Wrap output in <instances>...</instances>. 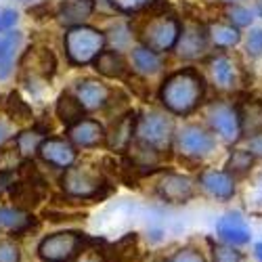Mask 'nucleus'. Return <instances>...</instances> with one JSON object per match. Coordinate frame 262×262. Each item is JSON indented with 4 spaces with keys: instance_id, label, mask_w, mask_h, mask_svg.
<instances>
[{
    "instance_id": "43",
    "label": "nucleus",
    "mask_w": 262,
    "mask_h": 262,
    "mask_svg": "<svg viewBox=\"0 0 262 262\" xmlns=\"http://www.w3.org/2000/svg\"><path fill=\"white\" fill-rule=\"evenodd\" d=\"M221 5H235V3H248V0H218Z\"/></svg>"
},
{
    "instance_id": "26",
    "label": "nucleus",
    "mask_w": 262,
    "mask_h": 262,
    "mask_svg": "<svg viewBox=\"0 0 262 262\" xmlns=\"http://www.w3.org/2000/svg\"><path fill=\"white\" fill-rule=\"evenodd\" d=\"M21 59L32 61L30 68H24V70H30L32 76H40L45 80H51L57 72V59H55L51 49H28Z\"/></svg>"
},
{
    "instance_id": "16",
    "label": "nucleus",
    "mask_w": 262,
    "mask_h": 262,
    "mask_svg": "<svg viewBox=\"0 0 262 262\" xmlns=\"http://www.w3.org/2000/svg\"><path fill=\"white\" fill-rule=\"evenodd\" d=\"M38 156L51 168L68 170V168H72L76 164L78 151H76V145L68 137L65 139L63 137H47L45 141H42L40 149H38Z\"/></svg>"
},
{
    "instance_id": "27",
    "label": "nucleus",
    "mask_w": 262,
    "mask_h": 262,
    "mask_svg": "<svg viewBox=\"0 0 262 262\" xmlns=\"http://www.w3.org/2000/svg\"><path fill=\"white\" fill-rule=\"evenodd\" d=\"M55 114L65 124V128H70V126H74V124H78L80 120L86 118V109L82 107V103L76 95L61 93L59 99H57V105H55Z\"/></svg>"
},
{
    "instance_id": "40",
    "label": "nucleus",
    "mask_w": 262,
    "mask_h": 262,
    "mask_svg": "<svg viewBox=\"0 0 262 262\" xmlns=\"http://www.w3.org/2000/svg\"><path fill=\"white\" fill-rule=\"evenodd\" d=\"M9 135H11V128H9L3 120H0V145H3V143L9 139Z\"/></svg>"
},
{
    "instance_id": "25",
    "label": "nucleus",
    "mask_w": 262,
    "mask_h": 262,
    "mask_svg": "<svg viewBox=\"0 0 262 262\" xmlns=\"http://www.w3.org/2000/svg\"><path fill=\"white\" fill-rule=\"evenodd\" d=\"M21 42H24V34L15 30L3 34V38H0V82L7 80L13 74L15 57H17Z\"/></svg>"
},
{
    "instance_id": "21",
    "label": "nucleus",
    "mask_w": 262,
    "mask_h": 262,
    "mask_svg": "<svg viewBox=\"0 0 262 262\" xmlns=\"http://www.w3.org/2000/svg\"><path fill=\"white\" fill-rule=\"evenodd\" d=\"M68 139L82 149H93L103 143H107V130L99 120L84 118L78 124L68 128Z\"/></svg>"
},
{
    "instance_id": "11",
    "label": "nucleus",
    "mask_w": 262,
    "mask_h": 262,
    "mask_svg": "<svg viewBox=\"0 0 262 262\" xmlns=\"http://www.w3.org/2000/svg\"><path fill=\"white\" fill-rule=\"evenodd\" d=\"M86 237L78 231H59L47 235L38 246V256L45 262H72L80 256Z\"/></svg>"
},
{
    "instance_id": "5",
    "label": "nucleus",
    "mask_w": 262,
    "mask_h": 262,
    "mask_svg": "<svg viewBox=\"0 0 262 262\" xmlns=\"http://www.w3.org/2000/svg\"><path fill=\"white\" fill-rule=\"evenodd\" d=\"M202 120L212 128V133L221 139L225 147L244 143L242 120H239V112L233 97L214 95L202 109Z\"/></svg>"
},
{
    "instance_id": "30",
    "label": "nucleus",
    "mask_w": 262,
    "mask_h": 262,
    "mask_svg": "<svg viewBox=\"0 0 262 262\" xmlns=\"http://www.w3.org/2000/svg\"><path fill=\"white\" fill-rule=\"evenodd\" d=\"M34 216L28 214V210H21L17 206L7 208L3 206L0 208V229L11 231V233H24L32 227Z\"/></svg>"
},
{
    "instance_id": "36",
    "label": "nucleus",
    "mask_w": 262,
    "mask_h": 262,
    "mask_svg": "<svg viewBox=\"0 0 262 262\" xmlns=\"http://www.w3.org/2000/svg\"><path fill=\"white\" fill-rule=\"evenodd\" d=\"M166 262H208V260L202 254V250L193 248V246H185V248L174 252Z\"/></svg>"
},
{
    "instance_id": "17",
    "label": "nucleus",
    "mask_w": 262,
    "mask_h": 262,
    "mask_svg": "<svg viewBox=\"0 0 262 262\" xmlns=\"http://www.w3.org/2000/svg\"><path fill=\"white\" fill-rule=\"evenodd\" d=\"M137 122L139 114L133 109H126L124 114H120L112 126V130L107 133V147L116 151V154H126L137 139Z\"/></svg>"
},
{
    "instance_id": "2",
    "label": "nucleus",
    "mask_w": 262,
    "mask_h": 262,
    "mask_svg": "<svg viewBox=\"0 0 262 262\" xmlns=\"http://www.w3.org/2000/svg\"><path fill=\"white\" fill-rule=\"evenodd\" d=\"M202 70L214 95L235 97L252 86L248 84V61L235 51H212L204 59Z\"/></svg>"
},
{
    "instance_id": "7",
    "label": "nucleus",
    "mask_w": 262,
    "mask_h": 262,
    "mask_svg": "<svg viewBox=\"0 0 262 262\" xmlns=\"http://www.w3.org/2000/svg\"><path fill=\"white\" fill-rule=\"evenodd\" d=\"M107 47V36L93 28V26H74L68 28L63 36V49L68 55V61L76 68H84V65L95 63V59L105 51Z\"/></svg>"
},
{
    "instance_id": "34",
    "label": "nucleus",
    "mask_w": 262,
    "mask_h": 262,
    "mask_svg": "<svg viewBox=\"0 0 262 262\" xmlns=\"http://www.w3.org/2000/svg\"><path fill=\"white\" fill-rule=\"evenodd\" d=\"M208 246H210L212 262H244L246 260V254L237 246H231L225 242H214V239H208Z\"/></svg>"
},
{
    "instance_id": "23",
    "label": "nucleus",
    "mask_w": 262,
    "mask_h": 262,
    "mask_svg": "<svg viewBox=\"0 0 262 262\" xmlns=\"http://www.w3.org/2000/svg\"><path fill=\"white\" fill-rule=\"evenodd\" d=\"M97 9V0H61L57 7L59 24L74 28L86 24Z\"/></svg>"
},
{
    "instance_id": "8",
    "label": "nucleus",
    "mask_w": 262,
    "mask_h": 262,
    "mask_svg": "<svg viewBox=\"0 0 262 262\" xmlns=\"http://www.w3.org/2000/svg\"><path fill=\"white\" fill-rule=\"evenodd\" d=\"M210 53H212V45H210V34H208V21H202V19L185 21L174 57L181 63L198 65V63H204V59Z\"/></svg>"
},
{
    "instance_id": "41",
    "label": "nucleus",
    "mask_w": 262,
    "mask_h": 262,
    "mask_svg": "<svg viewBox=\"0 0 262 262\" xmlns=\"http://www.w3.org/2000/svg\"><path fill=\"white\" fill-rule=\"evenodd\" d=\"M252 9H254V13H256V19L262 24V0H252Z\"/></svg>"
},
{
    "instance_id": "9",
    "label": "nucleus",
    "mask_w": 262,
    "mask_h": 262,
    "mask_svg": "<svg viewBox=\"0 0 262 262\" xmlns=\"http://www.w3.org/2000/svg\"><path fill=\"white\" fill-rule=\"evenodd\" d=\"M195 181H198L200 193H204L206 198H210L212 202H218V204L233 202L239 195V185H242V181L233 177L225 166L223 168L206 166L195 174Z\"/></svg>"
},
{
    "instance_id": "31",
    "label": "nucleus",
    "mask_w": 262,
    "mask_h": 262,
    "mask_svg": "<svg viewBox=\"0 0 262 262\" xmlns=\"http://www.w3.org/2000/svg\"><path fill=\"white\" fill-rule=\"evenodd\" d=\"M5 112H7V116H9L13 122H19V124L32 122V120H34V112H32L30 103H28L24 97H21L17 91H11V93L7 95Z\"/></svg>"
},
{
    "instance_id": "45",
    "label": "nucleus",
    "mask_w": 262,
    "mask_h": 262,
    "mask_svg": "<svg viewBox=\"0 0 262 262\" xmlns=\"http://www.w3.org/2000/svg\"><path fill=\"white\" fill-rule=\"evenodd\" d=\"M21 3H28V0H21Z\"/></svg>"
},
{
    "instance_id": "37",
    "label": "nucleus",
    "mask_w": 262,
    "mask_h": 262,
    "mask_svg": "<svg viewBox=\"0 0 262 262\" xmlns=\"http://www.w3.org/2000/svg\"><path fill=\"white\" fill-rule=\"evenodd\" d=\"M19 21V13L15 9H3L0 11V34H7L11 30H15Z\"/></svg>"
},
{
    "instance_id": "22",
    "label": "nucleus",
    "mask_w": 262,
    "mask_h": 262,
    "mask_svg": "<svg viewBox=\"0 0 262 262\" xmlns=\"http://www.w3.org/2000/svg\"><path fill=\"white\" fill-rule=\"evenodd\" d=\"M225 168L237 177L239 181H246L250 179L252 174L260 168V162L258 158L252 154V151L246 147V143H239V145H233V147H227V158H225Z\"/></svg>"
},
{
    "instance_id": "28",
    "label": "nucleus",
    "mask_w": 262,
    "mask_h": 262,
    "mask_svg": "<svg viewBox=\"0 0 262 262\" xmlns=\"http://www.w3.org/2000/svg\"><path fill=\"white\" fill-rule=\"evenodd\" d=\"M244 208L250 212V216H262V164L244 181Z\"/></svg>"
},
{
    "instance_id": "42",
    "label": "nucleus",
    "mask_w": 262,
    "mask_h": 262,
    "mask_svg": "<svg viewBox=\"0 0 262 262\" xmlns=\"http://www.w3.org/2000/svg\"><path fill=\"white\" fill-rule=\"evenodd\" d=\"M254 256L258 262H262V242H256L254 244Z\"/></svg>"
},
{
    "instance_id": "46",
    "label": "nucleus",
    "mask_w": 262,
    "mask_h": 262,
    "mask_svg": "<svg viewBox=\"0 0 262 262\" xmlns=\"http://www.w3.org/2000/svg\"><path fill=\"white\" fill-rule=\"evenodd\" d=\"M216 3H218V0H216Z\"/></svg>"
},
{
    "instance_id": "33",
    "label": "nucleus",
    "mask_w": 262,
    "mask_h": 262,
    "mask_svg": "<svg viewBox=\"0 0 262 262\" xmlns=\"http://www.w3.org/2000/svg\"><path fill=\"white\" fill-rule=\"evenodd\" d=\"M47 137L45 135H40L36 128H30V130H21V133L13 139V143L17 145L19 149V154L24 156L26 160H30L34 154H38V149L42 145V141H45Z\"/></svg>"
},
{
    "instance_id": "1",
    "label": "nucleus",
    "mask_w": 262,
    "mask_h": 262,
    "mask_svg": "<svg viewBox=\"0 0 262 262\" xmlns=\"http://www.w3.org/2000/svg\"><path fill=\"white\" fill-rule=\"evenodd\" d=\"M210 82L204 70L195 63H183L181 68L166 72L158 89L160 107L174 118L189 120L202 114L204 105L212 99Z\"/></svg>"
},
{
    "instance_id": "20",
    "label": "nucleus",
    "mask_w": 262,
    "mask_h": 262,
    "mask_svg": "<svg viewBox=\"0 0 262 262\" xmlns=\"http://www.w3.org/2000/svg\"><path fill=\"white\" fill-rule=\"evenodd\" d=\"M208 34H210L212 51H237V49H242L244 36H246L244 30L235 28L223 17L208 21Z\"/></svg>"
},
{
    "instance_id": "6",
    "label": "nucleus",
    "mask_w": 262,
    "mask_h": 262,
    "mask_svg": "<svg viewBox=\"0 0 262 262\" xmlns=\"http://www.w3.org/2000/svg\"><path fill=\"white\" fill-rule=\"evenodd\" d=\"M177 118L170 116L166 109H147L139 114L137 139L151 145L154 149L170 156L174 151V137H177Z\"/></svg>"
},
{
    "instance_id": "35",
    "label": "nucleus",
    "mask_w": 262,
    "mask_h": 262,
    "mask_svg": "<svg viewBox=\"0 0 262 262\" xmlns=\"http://www.w3.org/2000/svg\"><path fill=\"white\" fill-rule=\"evenodd\" d=\"M107 3L124 15H137L143 11H156L162 0H107Z\"/></svg>"
},
{
    "instance_id": "12",
    "label": "nucleus",
    "mask_w": 262,
    "mask_h": 262,
    "mask_svg": "<svg viewBox=\"0 0 262 262\" xmlns=\"http://www.w3.org/2000/svg\"><path fill=\"white\" fill-rule=\"evenodd\" d=\"M105 187L103 174L91 166H72L63 172L61 177V189L78 200H95L99 198L101 189Z\"/></svg>"
},
{
    "instance_id": "38",
    "label": "nucleus",
    "mask_w": 262,
    "mask_h": 262,
    "mask_svg": "<svg viewBox=\"0 0 262 262\" xmlns=\"http://www.w3.org/2000/svg\"><path fill=\"white\" fill-rule=\"evenodd\" d=\"M21 252L13 242H0V262H19Z\"/></svg>"
},
{
    "instance_id": "4",
    "label": "nucleus",
    "mask_w": 262,
    "mask_h": 262,
    "mask_svg": "<svg viewBox=\"0 0 262 262\" xmlns=\"http://www.w3.org/2000/svg\"><path fill=\"white\" fill-rule=\"evenodd\" d=\"M183 24L185 21L177 13L158 9L143 19V24L137 32V40L162 55H174L183 32Z\"/></svg>"
},
{
    "instance_id": "13",
    "label": "nucleus",
    "mask_w": 262,
    "mask_h": 262,
    "mask_svg": "<svg viewBox=\"0 0 262 262\" xmlns=\"http://www.w3.org/2000/svg\"><path fill=\"white\" fill-rule=\"evenodd\" d=\"M216 239L237 248H244L252 242V227L248 216L242 210H229L216 221Z\"/></svg>"
},
{
    "instance_id": "32",
    "label": "nucleus",
    "mask_w": 262,
    "mask_h": 262,
    "mask_svg": "<svg viewBox=\"0 0 262 262\" xmlns=\"http://www.w3.org/2000/svg\"><path fill=\"white\" fill-rule=\"evenodd\" d=\"M242 55L248 63H256L262 59V24H256L250 30H246Z\"/></svg>"
},
{
    "instance_id": "15",
    "label": "nucleus",
    "mask_w": 262,
    "mask_h": 262,
    "mask_svg": "<svg viewBox=\"0 0 262 262\" xmlns=\"http://www.w3.org/2000/svg\"><path fill=\"white\" fill-rule=\"evenodd\" d=\"M233 101L237 105L239 120H242L244 141L262 133V95L254 93L252 89H246L242 93H237Z\"/></svg>"
},
{
    "instance_id": "19",
    "label": "nucleus",
    "mask_w": 262,
    "mask_h": 262,
    "mask_svg": "<svg viewBox=\"0 0 262 262\" xmlns=\"http://www.w3.org/2000/svg\"><path fill=\"white\" fill-rule=\"evenodd\" d=\"M76 97L80 99V103L86 112H99V109L109 107L112 97H114V89H109V86L101 80L86 78V80H80L76 84Z\"/></svg>"
},
{
    "instance_id": "44",
    "label": "nucleus",
    "mask_w": 262,
    "mask_h": 262,
    "mask_svg": "<svg viewBox=\"0 0 262 262\" xmlns=\"http://www.w3.org/2000/svg\"><path fill=\"white\" fill-rule=\"evenodd\" d=\"M78 262H99L97 258H89V256H86V258H82V260H78Z\"/></svg>"
},
{
    "instance_id": "18",
    "label": "nucleus",
    "mask_w": 262,
    "mask_h": 262,
    "mask_svg": "<svg viewBox=\"0 0 262 262\" xmlns=\"http://www.w3.org/2000/svg\"><path fill=\"white\" fill-rule=\"evenodd\" d=\"M130 65H133V72L139 78L149 80V78L162 76L168 68V61H166V55L139 42V45L133 47V51H130Z\"/></svg>"
},
{
    "instance_id": "39",
    "label": "nucleus",
    "mask_w": 262,
    "mask_h": 262,
    "mask_svg": "<svg viewBox=\"0 0 262 262\" xmlns=\"http://www.w3.org/2000/svg\"><path fill=\"white\" fill-rule=\"evenodd\" d=\"M244 143H246V147L252 151V154L258 158V162L262 164V133H258V135H254V137L246 139Z\"/></svg>"
},
{
    "instance_id": "3",
    "label": "nucleus",
    "mask_w": 262,
    "mask_h": 262,
    "mask_svg": "<svg viewBox=\"0 0 262 262\" xmlns=\"http://www.w3.org/2000/svg\"><path fill=\"white\" fill-rule=\"evenodd\" d=\"M221 145V139L212 133V128L204 120H185L177 128L174 154L183 162L202 166L218 154Z\"/></svg>"
},
{
    "instance_id": "29",
    "label": "nucleus",
    "mask_w": 262,
    "mask_h": 262,
    "mask_svg": "<svg viewBox=\"0 0 262 262\" xmlns=\"http://www.w3.org/2000/svg\"><path fill=\"white\" fill-rule=\"evenodd\" d=\"M223 19H227L229 24H233L235 28L239 30H250L252 26L258 24L256 19V13L252 9V5L248 3H235V5H223V13H221Z\"/></svg>"
},
{
    "instance_id": "24",
    "label": "nucleus",
    "mask_w": 262,
    "mask_h": 262,
    "mask_svg": "<svg viewBox=\"0 0 262 262\" xmlns=\"http://www.w3.org/2000/svg\"><path fill=\"white\" fill-rule=\"evenodd\" d=\"M95 72L105 76V78H126L128 70H133V68H128V63L124 59V55L118 51V49H105L97 59H95Z\"/></svg>"
},
{
    "instance_id": "14",
    "label": "nucleus",
    "mask_w": 262,
    "mask_h": 262,
    "mask_svg": "<svg viewBox=\"0 0 262 262\" xmlns=\"http://www.w3.org/2000/svg\"><path fill=\"white\" fill-rule=\"evenodd\" d=\"M9 195L17 208L21 210H34L40 202H45L47 198V183L40 174L32 168L30 172L24 174V179L11 183Z\"/></svg>"
},
{
    "instance_id": "10",
    "label": "nucleus",
    "mask_w": 262,
    "mask_h": 262,
    "mask_svg": "<svg viewBox=\"0 0 262 262\" xmlns=\"http://www.w3.org/2000/svg\"><path fill=\"white\" fill-rule=\"evenodd\" d=\"M198 181L191 174L177 170H160V177L156 181V193L162 202L172 206L189 204L198 195Z\"/></svg>"
}]
</instances>
